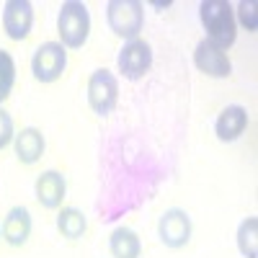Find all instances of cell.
Instances as JSON below:
<instances>
[{
  "label": "cell",
  "mask_w": 258,
  "mask_h": 258,
  "mask_svg": "<svg viewBox=\"0 0 258 258\" xmlns=\"http://www.w3.org/2000/svg\"><path fill=\"white\" fill-rule=\"evenodd\" d=\"M248 121H250V116H248L245 106L230 103L217 114V119H214V135H217L220 142H235L245 135Z\"/></svg>",
  "instance_id": "obj_10"
},
{
  "label": "cell",
  "mask_w": 258,
  "mask_h": 258,
  "mask_svg": "<svg viewBox=\"0 0 258 258\" xmlns=\"http://www.w3.org/2000/svg\"><path fill=\"white\" fill-rule=\"evenodd\" d=\"M34 197L44 209H59L68 197V178L59 170H44L41 176H36Z\"/></svg>",
  "instance_id": "obj_11"
},
{
  "label": "cell",
  "mask_w": 258,
  "mask_h": 258,
  "mask_svg": "<svg viewBox=\"0 0 258 258\" xmlns=\"http://www.w3.org/2000/svg\"><path fill=\"white\" fill-rule=\"evenodd\" d=\"M68 70V49L59 41H44L31 54V73L39 83H57Z\"/></svg>",
  "instance_id": "obj_5"
},
{
  "label": "cell",
  "mask_w": 258,
  "mask_h": 258,
  "mask_svg": "<svg viewBox=\"0 0 258 258\" xmlns=\"http://www.w3.org/2000/svg\"><path fill=\"white\" fill-rule=\"evenodd\" d=\"M57 34L64 49H83L91 36V11L80 0H64L57 13Z\"/></svg>",
  "instance_id": "obj_2"
},
{
  "label": "cell",
  "mask_w": 258,
  "mask_h": 258,
  "mask_svg": "<svg viewBox=\"0 0 258 258\" xmlns=\"http://www.w3.org/2000/svg\"><path fill=\"white\" fill-rule=\"evenodd\" d=\"M194 64L197 70L207 78H214V80H225L232 75V62L227 57L225 49L214 47L212 41L202 39L197 47H194Z\"/></svg>",
  "instance_id": "obj_8"
},
{
  "label": "cell",
  "mask_w": 258,
  "mask_h": 258,
  "mask_svg": "<svg viewBox=\"0 0 258 258\" xmlns=\"http://www.w3.org/2000/svg\"><path fill=\"white\" fill-rule=\"evenodd\" d=\"M3 29L13 41L29 39L34 29V6L29 0H8L3 6Z\"/></svg>",
  "instance_id": "obj_9"
},
{
  "label": "cell",
  "mask_w": 258,
  "mask_h": 258,
  "mask_svg": "<svg viewBox=\"0 0 258 258\" xmlns=\"http://www.w3.org/2000/svg\"><path fill=\"white\" fill-rule=\"evenodd\" d=\"M235 243H238V250L243 258H258V220L255 217H245L238 225Z\"/></svg>",
  "instance_id": "obj_16"
},
{
  "label": "cell",
  "mask_w": 258,
  "mask_h": 258,
  "mask_svg": "<svg viewBox=\"0 0 258 258\" xmlns=\"http://www.w3.org/2000/svg\"><path fill=\"white\" fill-rule=\"evenodd\" d=\"M116 68L126 80H142L150 68H153V47L145 39H132L124 41V47L119 49Z\"/></svg>",
  "instance_id": "obj_7"
},
{
  "label": "cell",
  "mask_w": 258,
  "mask_h": 258,
  "mask_svg": "<svg viewBox=\"0 0 258 258\" xmlns=\"http://www.w3.org/2000/svg\"><path fill=\"white\" fill-rule=\"evenodd\" d=\"M199 21L207 31V41H212L220 49H230L238 39V24H235V11L227 0H204L199 3Z\"/></svg>",
  "instance_id": "obj_1"
},
{
  "label": "cell",
  "mask_w": 258,
  "mask_h": 258,
  "mask_svg": "<svg viewBox=\"0 0 258 258\" xmlns=\"http://www.w3.org/2000/svg\"><path fill=\"white\" fill-rule=\"evenodd\" d=\"M13 137H16V132H13V119H11V114L0 106V150H6L11 142H13Z\"/></svg>",
  "instance_id": "obj_19"
},
{
  "label": "cell",
  "mask_w": 258,
  "mask_h": 258,
  "mask_svg": "<svg viewBox=\"0 0 258 258\" xmlns=\"http://www.w3.org/2000/svg\"><path fill=\"white\" fill-rule=\"evenodd\" d=\"M235 11V24L240 21V26L245 31H255V3L253 0H240L238 6H232Z\"/></svg>",
  "instance_id": "obj_18"
},
{
  "label": "cell",
  "mask_w": 258,
  "mask_h": 258,
  "mask_svg": "<svg viewBox=\"0 0 258 258\" xmlns=\"http://www.w3.org/2000/svg\"><path fill=\"white\" fill-rule=\"evenodd\" d=\"M13 150H16L18 163L34 165V163L41 160V155H44L47 140H44V135H41V129H36V126H26V129H21V132L13 137Z\"/></svg>",
  "instance_id": "obj_13"
},
{
  "label": "cell",
  "mask_w": 258,
  "mask_h": 258,
  "mask_svg": "<svg viewBox=\"0 0 258 258\" xmlns=\"http://www.w3.org/2000/svg\"><path fill=\"white\" fill-rule=\"evenodd\" d=\"M0 235L3 240L13 248H21L26 245L29 238H31V212L26 207H13L6 220H3V227H0Z\"/></svg>",
  "instance_id": "obj_12"
},
{
  "label": "cell",
  "mask_w": 258,
  "mask_h": 258,
  "mask_svg": "<svg viewBox=\"0 0 258 258\" xmlns=\"http://www.w3.org/2000/svg\"><path fill=\"white\" fill-rule=\"evenodd\" d=\"M109 253L111 258H140L142 255V240L132 227H116L109 238Z\"/></svg>",
  "instance_id": "obj_14"
},
{
  "label": "cell",
  "mask_w": 258,
  "mask_h": 258,
  "mask_svg": "<svg viewBox=\"0 0 258 258\" xmlns=\"http://www.w3.org/2000/svg\"><path fill=\"white\" fill-rule=\"evenodd\" d=\"M13 85H16V59L11 52L0 49V106L13 93Z\"/></svg>",
  "instance_id": "obj_17"
},
{
  "label": "cell",
  "mask_w": 258,
  "mask_h": 258,
  "mask_svg": "<svg viewBox=\"0 0 258 258\" xmlns=\"http://www.w3.org/2000/svg\"><path fill=\"white\" fill-rule=\"evenodd\" d=\"M106 24L124 41L140 39L145 29V6L140 0H109L106 3Z\"/></svg>",
  "instance_id": "obj_3"
},
{
  "label": "cell",
  "mask_w": 258,
  "mask_h": 258,
  "mask_svg": "<svg viewBox=\"0 0 258 258\" xmlns=\"http://www.w3.org/2000/svg\"><path fill=\"white\" fill-rule=\"evenodd\" d=\"M88 106L98 116H109L119 103V78L111 70H93L88 78Z\"/></svg>",
  "instance_id": "obj_4"
},
{
  "label": "cell",
  "mask_w": 258,
  "mask_h": 258,
  "mask_svg": "<svg viewBox=\"0 0 258 258\" xmlns=\"http://www.w3.org/2000/svg\"><path fill=\"white\" fill-rule=\"evenodd\" d=\"M191 232H194V222H191V214L186 209H165L158 220V238L165 248L170 250H178L183 245H188L191 240Z\"/></svg>",
  "instance_id": "obj_6"
},
{
  "label": "cell",
  "mask_w": 258,
  "mask_h": 258,
  "mask_svg": "<svg viewBox=\"0 0 258 258\" xmlns=\"http://www.w3.org/2000/svg\"><path fill=\"white\" fill-rule=\"evenodd\" d=\"M57 230H59L62 238L78 240L85 235V230H88V217H85L78 207H62L59 214H57Z\"/></svg>",
  "instance_id": "obj_15"
}]
</instances>
